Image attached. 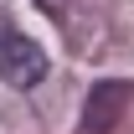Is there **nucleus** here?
Instances as JSON below:
<instances>
[{
	"instance_id": "obj_1",
	"label": "nucleus",
	"mask_w": 134,
	"mask_h": 134,
	"mask_svg": "<svg viewBox=\"0 0 134 134\" xmlns=\"http://www.w3.org/2000/svg\"><path fill=\"white\" fill-rule=\"evenodd\" d=\"M0 77L10 88H36L47 77V52L21 31H0Z\"/></svg>"
},
{
	"instance_id": "obj_2",
	"label": "nucleus",
	"mask_w": 134,
	"mask_h": 134,
	"mask_svg": "<svg viewBox=\"0 0 134 134\" xmlns=\"http://www.w3.org/2000/svg\"><path fill=\"white\" fill-rule=\"evenodd\" d=\"M129 93L134 88L124 83V77H103V83L88 88V103H83V124H77V134H114V124L124 119V108H129Z\"/></svg>"
},
{
	"instance_id": "obj_3",
	"label": "nucleus",
	"mask_w": 134,
	"mask_h": 134,
	"mask_svg": "<svg viewBox=\"0 0 134 134\" xmlns=\"http://www.w3.org/2000/svg\"><path fill=\"white\" fill-rule=\"evenodd\" d=\"M36 5H41L52 21H62V16H67V0H36Z\"/></svg>"
}]
</instances>
